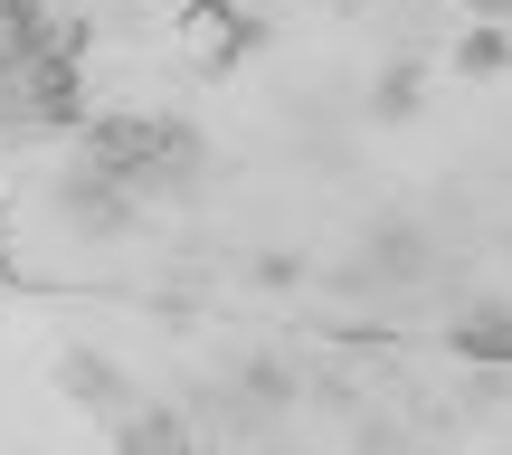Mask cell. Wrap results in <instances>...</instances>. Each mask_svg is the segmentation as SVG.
Returning a JSON list of instances; mask_svg holds the SVG:
<instances>
[{"mask_svg": "<svg viewBox=\"0 0 512 455\" xmlns=\"http://www.w3.org/2000/svg\"><path fill=\"white\" fill-rule=\"evenodd\" d=\"M76 124H86L76 38L48 19V0H0V143H38Z\"/></svg>", "mask_w": 512, "mask_h": 455, "instance_id": "1", "label": "cell"}, {"mask_svg": "<svg viewBox=\"0 0 512 455\" xmlns=\"http://www.w3.org/2000/svg\"><path fill=\"white\" fill-rule=\"evenodd\" d=\"M76 152L86 162H105L114 181L133 190V200H200L209 181H219V162H209V133L181 124V114H86L76 124Z\"/></svg>", "mask_w": 512, "mask_h": 455, "instance_id": "2", "label": "cell"}, {"mask_svg": "<svg viewBox=\"0 0 512 455\" xmlns=\"http://www.w3.org/2000/svg\"><path fill=\"white\" fill-rule=\"evenodd\" d=\"M48 209H57V228L86 237V247H124V237L143 228V200H133L105 162H86V152H76V162L48 181Z\"/></svg>", "mask_w": 512, "mask_h": 455, "instance_id": "3", "label": "cell"}, {"mask_svg": "<svg viewBox=\"0 0 512 455\" xmlns=\"http://www.w3.org/2000/svg\"><path fill=\"white\" fill-rule=\"evenodd\" d=\"M427 275H437V237L408 219V209H389V219L361 228V247L342 266V294H399V285H427Z\"/></svg>", "mask_w": 512, "mask_h": 455, "instance_id": "4", "label": "cell"}, {"mask_svg": "<svg viewBox=\"0 0 512 455\" xmlns=\"http://www.w3.org/2000/svg\"><path fill=\"white\" fill-rule=\"evenodd\" d=\"M57 389H67V399L86 408V418H105V427L124 418L133 399H143V380H133V370L114 361V351H86V342H76V351H57Z\"/></svg>", "mask_w": 512, "mask_h": 455, "instance_id": "5", "label": "cell"}, {"mask_svg": "<svg viewBox=\"0 0 512 455\" xmlns=\"http://www.w3.org/2000/svg\"><path fill=\"white\" fill-rule=\"evenodd\" d=\"M105 437L124 446V455H181V446H200V427H190L181 408H162V399H133L124 418L105 427Z\"/></svg>", "mask_w": 512, "mask_h": 455, "instance_id": "6", "label": "cell"}, {"mask_svg": "<svg viewBox=\"0 0 512 455\" xmlns=\"http://www.w3.org/2000/svg\"><path fill=\"white\" fill-rule=\"evenodd\" d=\"M446 342H456L465 361H503V351H512V323H503L494 294H475V304H465V323H446Z\"/></svg>", "mask_w": 512, "mask_h": 455, "instance_id": "7", "label": "cell"}, {"mask_svg": "<svg viewBox=\"0 0 512 455\" xmlns=\"http://www.w3.org/2000/svg\"><path fill=\"white\" fill-rule=\"evenodd\" d=\"M418 105H427V76L399 57V67H380V86H370L361 114H370V124H418Z\"/></svg>", "mask_w": 512, "mask_h": 455, "instance_id": "8", "label": "cell"}, {"mask_svg": "<svg viewBox=\"0 0 512 455\" xmlns=\"http://www.w3.org/2000/svg\"><path fill=\"white\" fill-rule=\"evenodd\" d=\"M503 29H494V19H484V29H465L456 38V76H475V86H494V76H503Z\"/></svg>", "mask_w": 512, "mask_h": 455, "instance_id": "9", "label": "cell"}, {"mask_svg": "<svg viewBox=\"0 0 512 455\" xmlns=\"http://www.w3.org/2000/svg\"><path fill=\"white\" fill-rule=\"evenodd\" d=\"M465 10H503V0H465Z\"/></svg>", "mask_w": 512, "mask_h": 455, "instance_id": "10", "label": "cell"}]
</instances>
